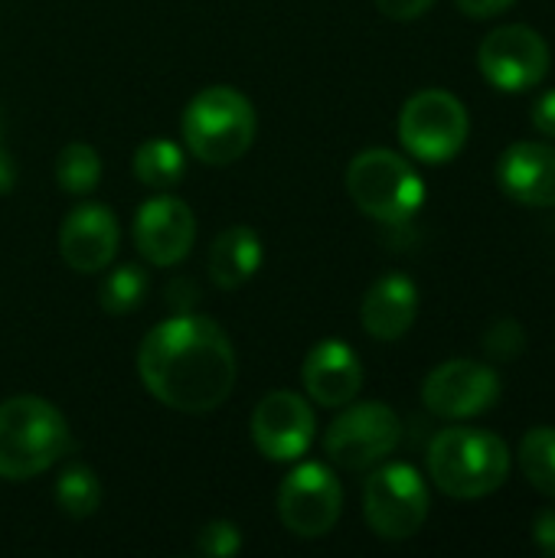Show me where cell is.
<instances>
[{
	"label": "cell",
	"instance_id": "d6986e66",
	"mask_svg": "<svg viewBox=\"0 0 555 558\" xmlns=\"http://www.w3.org/2000/svg\"><path fill=\"white\" fill-rule=\"evenodd\" d=\"M131 170L134 177L147 186V190H157V193H167L173 190L183 173H186V154L177 141L170 137H147L134 157H131Z\"/></svg>",
	"mask_w": 555,
	"mask_h": 558
},
{
	"label": "cell",
	"instance_id": "f1b7e54d",
	"mask_svg": "<svg viewBox=\"0 0 555 558\" xmlns=\"http://www.w3.org/2000/svg\"><path fill=\"white\" fill-rule=\"evenodd\" d=\"M533 539H536V546H540L546 556L555 558V510H546V513L536 517V523H533Z\"/></svg>",
	"mask_w": 555,
	"mask_h": 558
},
{
	"label": "cell",
	"instance_id": "30bf717a",
	"mask_svg": "<svg viewBox=\"0 0 555 558\" xmlns=\"http://www.w3.org/2000/svg\"><path fill=\"white\" fill-rule=\"evenodd\" d=\"M481 75L500 92H527L540 85L550 72V46L546 39L523 23L500 26L487 33L478 49Z\"/></svg>",
	"mask_w": 555,
	"mask_h": 558
},
{
	"label": "cell",
	"instance_id": "9a60e30c",
	"mask_svg": "<svg viewBox=\"0 0 555 558\" xmlns=\"http://www.w3.org/2000/svg\"><path fill=\"white\" fill-rule=\"evenodd\" d=\"M307 399L324 409H340L357 399L363 386V363L343 340H321L301 366Z\"/></svg>",
	"mask_w": 555,
	"mask_h": 558
},
{
	"label": "cell",
	"instance_id": "8992f818",
	"mask_svg": "<svg viewBox=\"0 0 555 558\" xmlns=\"http://www.w3.org/2000/svg\"><path fill=\"white\" fill-rule=\"evenodd\" d=\"M399 141L415 160L445 163L468 141V108L445 88H425L402 105Z\"/></svg>",
	"mask_w": 555,
	"mask_h": 558
},
{
	"label": "cell",
	"instance_id": "7402d4cb",
	"mask_svg": "<svg viewBox=\"0 0 555 558\" xmlns=\"http://www.w3.org/2000/svg\"><path fill=\"white\" fill-rule=\"evenodd\" d=\"M56 504L72 520H88L101 507V484L92 468L72 464L56 481Z\"/></svg>",
	"mask_w": 555,
	"mask_h": 558
},
{
	"label": "cell",
	"instance_id": "6da1fadb",
	"mask_svg": "<svg viewBox=\"0 0 555 558\" xmlns=\"http://www.w3.org/2000/svg\"><path fill=\"white\" fill-rule=\"evenodd\" d=\"M137 373L160 405L183 415H206L232 396L239 363L216 320L177 314L144 337Z\"/></svg>",
	"mask_w": 555,
	"mask_h": 558
},
{
	"label": "cell",
	"instance_id": "f546056e",
	"mask_svg": "<svg viewBox=\"0 0 555 558\" xmlns=\"http://www.w3.org/2000/svg\"><path fill=\"white\" fill-rule=\"evenodd\" d=\"M533 124L540 128V134L553 137L555 141V92H546L536 108H533Z\"/></svg>",
	"mask_w": 555,
	"mask_h": 558
},
{
	"label": "cell",
	"instance_id": "484cf974",
	"mask_svg": "<svg viewBox=\"0 0 555 558\" xmlns=\"http://www.w3.org/2000/svg\"><path fill=\"white\" fill-rule=\"evenodd\" d=\"M435 0H376V7L389 16V20H419L422 13H429Z\"/></svg>",
	"mask_w": 555,
	"mask_h": 558
},
{
	"label": "cell",
	"instance_id": "4316f807",
	"mask_svg": "<svg viewBox=\"0 0 555 558\" xmlns=\"http://www.w3.org/2000/svg\"><path fill=\"white\" fill-rule=\"evenodd\" d=\"M167 298H170V307H177V314H190V307L196 304L200 291H196V284H193V281L177 278V281L167 288Z\"/></svg>",
	"mask_w": 555,
	"mask_h": 558
},
{
	"label": "cell",
	"instance_id": "5b68a950",
	"mask_svg": "<svg viewBox=\"0 0 555 558\" xmlns=\"http://www.w3.org/2000/svg\"><path fill=\"white\" fill-rule=\"evenodd\" d=\"M347 193L353 196L360 213L386 226L409 222L425 203V183L415 167L386 147L363 150L350 160Z\"/></svg>",
	"mask_w": 555,
	"mask_h": 558
},
{
	"label": "cell",
	"instance_id": "4fadbf2b",
	"mask_svg": "<svg viewBox=\"0 0 555 558\" xmlns=\"http://www.w3.org/2000/svg\"><path fill=\"white\" fill-rule=\"evenodd\" d=\"M193 242H196V219L183 199L160 193L137 209L134 245L147 265L173 268L190 255Z\"/></svg>",
	"mask_w": 555,
	"mask_h": 558
},
{
	"label": "cell",
	"instance_id": "d4e9b609",
	"mask_svg": "<svg viewBox=\"0 0 555 558\" xmlns=\"http://www.w3.org/2000/svg\"><path fill=\"white\" fill-rule=\"evenodd\" d=\"M196 549H200V556L206 558L236 556V553L242 549V533H239V526H232V523H226V520H213V523H206V526L200 530Z\"/></svg>",
	"mask_w": 555,
	"mask_h": 558
},
{
	"label": "cell",
	"instance_id": "ba28073f",
	"mask_svg": "<svg viewBox=\"0 0 555 558\" xmlns=\"http://www.w3.org/2000/svg\"><path fill=\"white\" fill-rule=\"evenodd\" d=\"M402 441L399 415L383 402H357L334 418L324 435L327 458L343 471H366L389 458Z\"/></svg>",
	"mask_w": 555,
	"mask_h": 558
},
{
	"label": "cell",
	"instance_id": "603a6c76",
	"mask_svg": "<svg viewBox=\"0 0 555 558\" xmlns=\"http://www.w3.org/2000/svg\"><path fill=\"white\" fill-rule=\"evenodd\" d=\"M520 471L540 494L555 500V428H533L520 441Z\"/></svg>",
	"mask_w": 555,
	"mask_h": 558
},
{
	"label": "cell",
	"instance_id": "277c9868",
	"mask_svg": "<svg viewBox=\"0 0 555 558\" xmlns=\"http://www.w3.org/2000/svg\"><path fill=\"white\" fill-rule=\"evenodd\" d=\"M183 144L186 150L209 167L236 163L255 141L258 121L252 101L232 85H213L193 95L183 108Z\"/></svg>",
	"mask_w": 555,
	"mask_h": 558
},
{
	"label": "cell",
	"instance_id": "1f68e13d",
	"mask_svg": "<svg viewBox=\"0 0 555 558\" xmlns=\"http://www.w3.org/2000/svg\"><path fill=\"white\" fill-rule=\"evenodd\" d=\"M0 137H3V121H0Z\"/></svg>",
	"mask_w": 555,
	"mask_h": 558
},
{
	"label": "cell",
	"instance_id": "3957f363",
	"mask_svg": "<svg viewBox=\"0 0 555 558\" xmlns=\"http://www.w3.org/2000/svg\"><path fill=\"white\" fill-rule=\"evenodd\" d=\"M429 474L455 500H481L504 487L510 448L484 428H445L429 445Z\"/></svg>",
	"mask_w": 555,
	"mask_h": 558
},
{
	"label": "cell",
	"instance_id": "cb8c5ba5",
	"mask_svg": "<svg viewBox=\"0 0 555 558\" xmlns=\"http://www.w3.org/2000/svg\"><path fill=\"white\" fill-rule=\"evenodd\" d=\"M484 350L494 360H517L527 350V333H523L520 320H514V317L494 320L484 333Z\"/></svg>",
	"mask_w": 555,
	"mask_h": 558
},
{
	"label": "cell",
	"instance_id": "2e32d148",
	"mask_svg": "<svg viewBox=\"0 0 555 558\" xmlns=\"http://www.w3.org/2000/svg\"><path fill=\"white\" fill-rule=\"evenodd\" d=\"M497 180L507 196L523 206H555V147L543 141H520L504 150L497 163Z\"/></svg>",
	"mask_w": 555,
	"mask_h": 558
},
{
	"label": "cell",
	"instance_id": "5bb4252c",
	"mask_svg": "<svg viewBox=\"0 0 555 558\" xmlns=\"http://www.w3.org/2000/svg\"><path fill=\"white\" fill-rule=\"evenodd\" d=\"M118 219L108 206L82 203L59 226V255L79 275L105 271L118 252Z\"/></svg>",
	"mask_w": 555,
	"mask_h": 558
},
{
	"label": "cell",
	"instance_id": "44dd1931",
	"mask_svg": "<svg viewBox=\"0 0 555 558\" xmlns=\"http://www.w3.org/2000/svg\"><path fill=\"white\" fill-rule=\"evenodd\" d=\"M101 180V160L92 144L72 141L56 157V183L69 196H88Z\"/></svg>",
	"mask_w": 555,
	"mask_h": 558
},
{
	"label": "cell",
	"instance_id": "4dcf8cb0",
	"mask_svg": "<svg viewBox=\"0 0 555 558\" xmlns=\"http://www.w3.org/2000/svg\"><path fill=\"white\" fill-rule=\"evenodd\" d=\"M16 183V167H13V157L7 154V147L0 144V196H7Z\"/></svg>",
	"mask_w": 555,
	"mask_h": 558
},
{
	"label": "cell",
	"instance_id": "9c48e42d",
	"mask_svg": "<svg viewBox=\"0 0 555 558\" xmlns=\"http://www.w3.org/2000/svg\"><path fill=\"white\" fill-rule=\"evenodd\" d=\"M343 513V490L330 468L298 464L278 490V517L288 533L301 539L327 536Z\"/></svg>",
	"mask_w": 555,
	"mask_h": 558
},
{
	"label": "cell",
	"instance_id": "7a4b0ae2",
	"mask_svg": "<svg viewBox=\"0 0 555 558\" xmlns=\"http://www.w3.org/2000/svg\"><path fill=\"white\" fill-rule=\"evenodd\" d=\"M72 445L62 412L39 396H13L0 402V477L29 481L65 458Z\"/></svg>",
	"mask_w": 555,
	"mask_h": 558
},
{
	"label": "cell",
	"instance_id": "ac0fdd59",
	"mask_svg": "<svg viewBox=\"0 0 555 558\" xmlns=\"http://www.w3.org/2000/svg\"><path fill=\"white\" fill-rule=\"evenodd\" d=\"M262 265V239L249 226H229L209 245V278L222 291H236L255 278Z\"/></svg>",
	"mask_w": 555,
	"mask_h": 558
},
{
	"label": "cell",
	"instance_id": "52a82bcc",
	"mask_svg": "<svg viewBox=\"0 0 555 558\" xmlns=\"http://www.w3.org/2000/svg\"><path fill=\"white\" fill-rule=\"evenodd\" d=\"M363 517L379 539H412L429 520V487L409 464H386L363 487Z\"/></svg>",
	"mask_w": 555,
	"mask_h": 558
},
{
	"label": "cell",
	"instance_id": "7c38bea8",
	"mask_svg": "<svg viewBox=\"0 0 555 558\" xmlns=\"http://www.w3.org/2000/svg\"><path fill=\"white\" fill-rule=\"evenodd\" d=\"M314 435H317V422L304 396L278 389V392H268L255 405L252 441L262 458L278 461V464L298 461L314 445Z\"/></svg>",
	"mask_w": 555,
	"mask_h": 558
},
{
	"label": "cell",
	"instance_id": "83f0119b",
	"mask_svg": "<svg viewBox=\"0 0 555 558\" xmlns=\"http://www.w3.org/2000/svg\"><path fill=\"white\" fill-rule=\"evenodd\" d=\"M461 13L474 16V20H487V16H497L504 13L514 0H455Z\"/></svg>",
	"mask_w": 555,
	"mask_h": 558
},
{
	"label": "cell",
	"instance_id": "8fae6325",
	"mask_svg": "<svg viewBox=\"0 0 555 558\" xmlns=\"http://www.w3.org/2000/svg\"><path fill=\"white\" fill-rule=\"evenodd\" d=\"M504 396L500 376L478 360H451L429 373L422 402L438 418H474L494 409Z\"/></svg>",
	"mask_w": 555,
	"mask_h": 558
},
{
	"label": "cell",
	"instance_id": "e0dca14e",
	"mask_svg": "<svg viewBox=\"0 0 555 558\" xmlns=\"http://www.w3.org/2000/svg\"><path fill=\"white\" fill-rule=\"evenodd\" d=\"M419 314V288L406 275H383L363 298L360 320L373 340L393 343L406 337Z\"/></svg>",
	"mask_w": 555,
	"mask_h": 558
},
{
	"label": "cell",
	"instance_id": "ffe728a7",
	"mask_svg": "<svg viewBox=\"0 0 555 558\" xmlns=\"http://www.w3.org/2000/svg\"><path fill=\"white\" fill-rule=\"evenodd\" d=\"M150 291V278L141 265H118L114 271H108L101 278V288H98V304L105 314H114V317H124L131 311H137L144 304Z\"/></svg>",
	"mask_w": 555,
	"mask_h": 558
}]
</instances>
